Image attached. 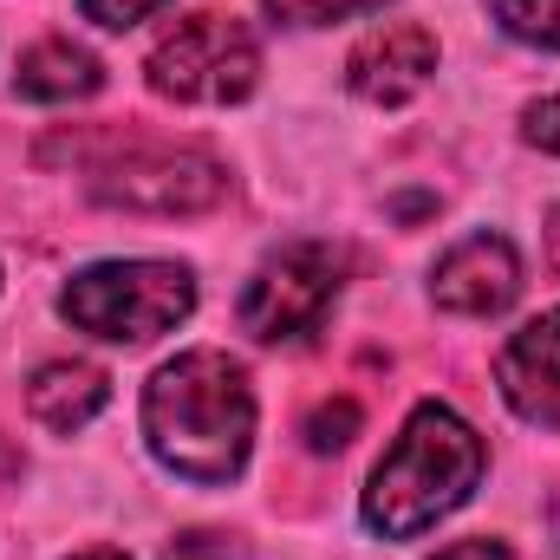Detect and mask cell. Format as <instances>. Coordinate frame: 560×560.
I'll return each instance as SVG.
<instances>
[{
    "mask_svg": "<svg viewBox=\"0 0 560 560\" xmlns=\"http://www.w3.org/2000/svg\"><path fill=\"white\" fill-rule=\"evenodd\" d=\"M143 443L170 476H183L196 489L235 482L248 469V450H255L248 372L209 346L156 365V378L143 385Z\"/></svg>",
    "mask_w": 560,
    "mask_h": 560,
    "instance_id": "obj_1",
    "label": "cell"
},
{
    "mask_svg": "<svg viewBox=\"0 0 560 560\" xmlns=\"http://www.w3.org/2000/svg\"><path fill=\"white\" fill-rule=\"evenodd\" d=\"M332 300H339V255H332V242H287L242 287V332L261 339V346L306 339L326 319Z\"/></svg>",
    "mask_w": 560,
    "mask_h": 560,
    "instance_id": "obj_6",
    "label": "cell"
},
{
    "mask_svg": "<svg viewBox=\"0 0 560 560\" xmlns=\"http://www.w3.org/2000/svg\"><path fill=\"white\" fill-rule=\"evenodd\" d=\"M385 0H268L280 26H332V20H352V13H378Z\"/></svg>",
    "mask_w": 560,
    "mask_h": 560,
    "instance_id": "obj_14",
    "label": "cell"
},
{
    "mask_svg": "<svg viewBox=\"0 0 560 560\" xmlns=\"http://www.w3.org/2000/svg\"><path fill=\"white\" fill-rule=\"evenodd\" d=\"M59 313L112 346H150L196 313V275L183 261H98L59 287Z\"/></svg>",
    "mask_w": 560,
    "mask_h": 560,
    "instance_id": "obj_3",
    "label": "cell"
},
{
    "mask_svg": "<svg viewBox=\"0 0 560 560\" xmlns=\"http://www.w3.org/2000/svg\"><path fill=\"white\" fill-rule=\"evenodd\" d=\"M85 189L105 209H131V215H202L229 196V170L202 150H176V143H131L92 163Z\"/></svg>",
    "mask_w": 560,
    "mask_h": 560,
    "instance_id": "obj_5",
    "label": "cell"
},
{
    "mask_svg": "<svg viewBox=\"0 0 560 560\" xmlns=\"http://www.w3.org/2000/svg\"><path fill=\"white\" fill-rule=\"evenodd\" d=\"M541 242H548V268L560 280V209H548V229H541Z\"/></svg>",
    "mask_w": 560,
    "mask_h": 560,
    "instance_id": "obj_19",
    "label": "cell"
},
{
    "mask_svg": "<svg viewBox=\"0 0 560 560\" xmlns=\"http://www.w3.org/2000/svg\"><path fill=\"white\" fill-rule=\"evenodd\" d=\"M436 72V33L418 20H398V26H378L352 46L346 59V85L365 98V105H405L418 98Z\"/></svg>",
    "mask_w": 560,
    "mask_h": 560,
    "instance_id": "obj_8",
    "label": "cell"
},
{
    "mask_svg": "<svg viewBox=\"0 0 560 560\" xmlns=\"http://www.w3.org/2000/svg\"><path fill=\"white\" fill-rule=\"evenodd\" d=\"M13 476H20V450L0 436V482H13Z\"/></svg>",
    "mask_w": 560,
    "mask_h": 560,
    "instance_id": "obj_20",
    "label": "cell"
},
{
    "mask_svg": "<svg viewBox=\"0 0 560 560\" xmlns=\"http://www.w3.org/2000/svg\"><path fill=\"white\" fill-rule=\"evenodd\" d=\"M430 560H515L502 541H489V535H476V541H456V548H443V555H430Z\"/></svg>",
    "mask_w": 560,
    "mask_h": 560,
    "instance_id": "obj_18",
    "label": "cell"
},
{
    "mask_svg": "<svg viewBox=\"0 0 560 560\" xmlns=\"http://www.w3.org/2000/svg\"><path fill=\"white\" fill-rule=\"evenodd\" d=\"M522 138L535 150H548V156H560V98H535L522 112Z\"/></svg>",
    "mask_w": 560,
    "mask_h": 560,
    "instance_id": "obj_16",
    "label": "cell"
},
{
    "mask_svg": "<svg viewBox=\"0 0 560 560\" xmlns=\"http://www.w3.org/2000/svg\"><path fill=\"white\" fill-rule=\"evenodd\" d=\"M515 293H522V261L509 235H469L430 268V300L463 319H495L515 306Z\"/></svg>",
    "mask_w": 560,
    "mask_h": 560,
    "instance_id": "obj_7",
    "label": "cell"
},
{
    "mask_svg": "<svg viewBox=\"0 0 560 560\" xmlns=\"http://www.w3.org/2000/svg\"><path fill=\"white\" fill-rule=\"evenodd\" d=\"M482 463H489L482 436L450 405H418L398 430V443L385 450V463L372 469L365 528L385 541H418L423 528H436L443 515H456L476 495Z\"/></svg>",
    "mask_w": 560,
    "mask_h": 560,
    "instance_id": "obj_2",
    "label": "cell"
},
{
    "mask_svg": "<svg viewBox=\"0 0 560 560\" xmlns=\"http://www.w3.org/2000/svg\"><path fill=\"white\" fill-rule=\"evenodd\" d=\"M170 0H79V13L92 20V26H105V33H125V26H138L150 13H163Z\"/></svg>",
    "mask_w": 560,
    "mask_h": 560,
    "instance_id": "obj_15",
    "label": "cell"
},
{
    "mask_svg": "<svg viewBox=\"0 0 560 560\" xmlns=\"http://www.w3.org/2000/svg\"><path fill=\"white\" fill-rule=\"evenodd\" d=\"M143 79L176 105H242L261 85V46L229 13H189L150 46Z\"/></svg>",
    "mask_w": 560,
    "mask_h": 560,
    "instance_id": "obj_4",
    "label": "cell"
},
{
    "mask_svg": "<svg viewBox=\"0 0 560 560\" xmlns=\"http://www.w3.org/2000/svg\"><path fill=\"white\" fill-rule=\"evenodd\" d=\"M495 385L522 423L560 430V306L535 313L495 359Z\"/></svg>",
    "mask_w": 560,
    "mask_h": 560,
    "instance_id": "obj_9",
    "label": "cell"
},
{
    "mask_svg": "<svg viewBox=\"0 0 560 560\" xmlns=\"http://www.w3.org/2000/svg\"><path fill=\"white\" fill-rule=\"evenodd\" d=\"M359 423H365V411H359L352 398H326V405H313V411H306L300 436H306V450H313V456H339V450L359 436Z\"/></svg>",
    "mask_w": 560,
    "mask_h": 560,
    "instance_id": "obj_13",
    "label": "cell"
},
{
    "mask_svg": "<svg viewBox=\"0 0 560 560\" xmlns=\"http://www.w3.org/2000/svg\"><path fill=\"white\" fill-rule=\"evenodd\" d=\"M495 26L522 46H541V52H560V0H489Z\"/></svg>",
    "mask_w": 560,
    "mask_h": 560,
    "instance_id": "obj_12",
    "label": "cell"
},
{
    "mask_svg": "<svg viewBox=\"0 0 560 560\" xmlns=\"http://www.w3.org/2000/svg\"><path fill=\"white\" fill-rule=\"evenodd\" d=\"M105 85V66L72 46V39H39L20 52V72H13V92L33 98V105H72V98H92Z\"/></svg>",
    "mask_w": 560,
    "mask_h": 560,
    "instance_id": "obj_11",
    "label": "cell"
},
{
    "mask_svg": "<svg viewBox=\"0 0 560 560\" xmlns=\"http://www.w3.org/2000/svg\"><path fill=\"white\" fill-rule=\"evenodd\" d=\"M72 560H131L125 548H85V555H72Z\"/></svg>",
    "mask_w": 560,
    "mask_h": 560,
    "instance_id": "obj_21",
    "label": "cell"
},
{
    "mask_svg": "<svg viewBox=\"0 0 560 560\" xmlns=\"http://www.w3.org/2000/svg\"><path fill=\"white\" fill-rule=\"evenodd\" d=\"M170 560H242V548H229V535H183Z\"/></svg>",
    "mask_w": 560,
    "mask_h": 560,
    "instance_id": "obj_17",
    "label": "cell"
},
{
    "mask_svg": "<svg viewBox=\"0 0 560 560\" xmlns=\"http://www.w3.org/2000/svg\"><path fill=\"white\" fill-rule=\"evenodd\" d=\"M105 405H112V378L98 365H85V359H52V365H39L26 378V411H33V423H46L59 436L85 430Z\"/></svg>",
    "mask_w": 560,
    "mask_h": 560,
    "instance_id": "obj_10",
    "label": "cell"
}]
</instances>
